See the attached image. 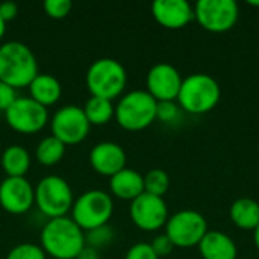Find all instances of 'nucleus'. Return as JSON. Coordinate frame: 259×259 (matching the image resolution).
I'll return each instance as SVG.
<instances>
[{
	"label": "nucleus",
	"mask_w": 259,
	"mask_h": 259,
	"mask_svg": "<svg viewBox=\"0 0 259 259\" xmlns=\"http://www.w3.org/2000/svg\"><path fill=\"white\" fill-rule=\"evenodd\" d=\"M247 5L252 8H259V0H247Z\"/></svg>",
	"instance_id": "c9c22d12"
},
{
	"label": "nucleus",
	"mask_w": 259,
	"mask_h": 259,
	"mask_svg": "<svg viewBox=\"0 0 259 259\" xmlns=\"http://www.w3.org/2000/svg\"><path fill=\"white\" fill-rule=\"evenodd\" d=\"M18 14V6L15 2H2L0 3V18L8 23L14 20Z\"/></svg>",
	"instance_id": "2f4dec72"
},
{
	"label": "nucleus",
	"mask_w": 259,
	"mask_h": 259,
	"mask_svg": "<svg viewBox=\"0 0 259 259\" xmlns=\"http://www.w3.org/2000/svg\"><path fill=\"white\" fill-rule=\"evenodd\" d=\"M197 247L203 259H237L238 256L234 240L220 231H208Z\"/></svg>",
	"instance_id": "a211bd4d"
},
{
	"label": "nucleus",
	"mask_w": 259,
	"mask_h": 259,
	"mask_svg": "<svg viewBox=\"0 0 259 259\" xmlns=\"http://www.w3.org/2000/svg\"><path fill=\"white\" fill-rule=\"evenodd\" d=\"M76 259H100V255H99V250L94 249V247H90V246H83V249L79 252L77 258Z\"/></svg>",
	"instance_id": "473e14b6"
},
{
	"label": "nucleus",
	"mask_w": 259,
	"mask_h": 259,
	"mask_svg": "<svg viewBox=\"0 0 259 259\" xmlns=\"http://www.w3.org/2000/svg\"><path fill=\"white\" fill-rule=\"evenodd\" d=\"M73 3L70 0H46L42 3V9L47 17L53 20H62L71 12Z\"/></svg>",
	"instance_id": "bb28decb"
},
{
	"label": "nucleus",
	"mask_w": 259,
	"mask_h": 259,
	"mask_svg": "<svg viewBox=\"0 0 259 259\" xmlns=\"http://www.w3.org/2000/svg\"><path fill=\"white\" fill-rule=\"evenodd\" d=\"M165 235L175 247L191 249L200 244L208 232L205 217L193 209H184L168 217L165 223Z\"/></svg>",
	"instance_id": "6e6552de"
},
{
	"label": "nucleus",
	"mask_w": 259,
	"mask_h": 259,
	"mask_svg": "<svg viewBox=\"0 0 259 259\" xmlns=\"http://www.w3.org/2000/svg\"><path fill=\"white\" fill-rule=\"evenodd\" d=\"M29 97L44 108L53 106L62 96L61 82L47 73H38L35 79L29 83Z\"/></svg>",
	"instance_id": "6ab92c4d"
},
{
	"label": "nucleus",
	"mask_w": 259,
	"mask_h": 259,
	"mask_svg": "<svg viewBox=\"0 0 259 259\" xmlns=\"http://www.w3.org/2000/svg\"><path fill=\"white\" fill-rule=\"evenodd\" d=\"M5 32H6V23L0 18V41H2V38L5 36Z\"/></svg>",
	"instance_id": "f704fd0d"
},
{
	"label": "nucleus",
	"mask_w": 259,
	"mask_h": 259,
	"mask_svg": "<svg viewBox=\"0 0 259 259\" xmlns=\"http://www.w3.org/2000/svg\"><path fill=\"white\" fill-rule=\"evenodd\" d=\"M85 83L93 97H102L112 102L123 96L127 85V73L120 61L114 58H100L88 67Z\"/></svg>",
	"instance_id": "20e7f679"
},
{
	"label": "nucleus",
	"mask_w": 259,
	"mask_h": 259,
	"mask_svg": "<svg viewBox=\"0 0 259 259\" xmlns=\"http://www.w3.org/2000/svg\"><path fill=\"white\" fill-rule=\"evenodd\" d=\"M114 212L112 197L102 190H90L80 194L71 206V220L83 231L108 225Z\"/></svg>",
	"instance_id": "0eeeda50"
},
{
	"label": "nucleus",
	"mask_w": 259,
	"mask_h": 259,
	"mask_svg": "<svg viewBox=\"0 0 259 259\" xmlns=\"http://www.w3.org/2000/svg\"><path fill=\"white\" fill-rule=\"evenodd\" d=\"M5 120L12 131L23 135H33L49 123V111L29 96L18 97L5 111Z\"/></svg>",
	"instance_id": "9d476101"
},
{
	"label": "nucleus",
	"mask_w": 259,
	"mask_h": 259,
	"mask_svg": "<svg viewBox=\"0 0 259 259\" xmlns=\"http://www.w3.org/2000/svg\"><path fill=\"white\" fill-rule=\"evenodd\" d=\"M240 8L234 0H199L194 5V20L211 33H225L235 27Z\"/></svg>",
	"instance_id": "1a4fd4ad"
},
{
	"label": "nucleus",
	"mask_w": 259,
	"mask_h": 259,
	"mask_svg": "<svg viewBox=\"0 0 259 259\" xmlns=\"http://www.w3.org/2000/svg\"><path fill=\"white\" fill-rule=\"evenodd\" d=\"M152 15L161 27L178 30L194 21V6L187 0H155Z\"/></svg>",
	"instance_id": "2eb2a0df"
},
{
	"label": "nucleus",
	"mask_w": 259,
	"mask_h": 259,
	"mask_svg": "<svg viewBox=\"0 0 259 259\" xmlns=\"http://www.w3.org/2000/svg\"><path fill=\"white\" fill-rule=\"evenodd\" d=\"M0 161L8 178H26V173L30 168V155L20 144L8 146L3 150Z\"/></svg>",
	"instance_id": "412c9836"
},
{
	"label": "nucleus",
	"mask_w": 259,
	"mask_h": 259,
	"mask_svg": "<svg viewBox=\"0 0 259 259\" xmlns=\"http://www.w3.org/2000/svg\"><path fill=\"white\" fill-rule=\"evenodd\" d=\"M126 161L124 149L114 141H102L90 152V165L96 173L106 178H112L126 168Z\"/></svg>",
	"instance_id": "dca6fc26"
},
{
	"label": "nucleus",
	"mask_w": 259,
	"mask_h": 259,
	"mask_svg": "<svg viewBox=\"0 0 259 259\" xmlns=\"http://www.w3.org/2000/svg\"><path fill=\"white\" fill-rule=\"evenodd\" d=\"M258 152H259V143H258Z\"/></svg>",
	"instance_id": "e433bc0d"
},
{
	"label": "nucleus",
	"mask_w": 259,
	"mask_h": 259,
	"mask_svg": "<svg viewBox=\"0 0 259 259\" xmlns=\"http://www.w3.org/2000/svg\"><path fill=\"white\" fill-rule=\"evenodd\" d=\"M150 246H152V249L155 250V253L158 255V258L168 256V255L173 252V249H175L173 243L170 241V238H168L165 234L155 237V238H153V241L150 243Z\"/></svg>",
	"instance_id": "c756f323"
},
{
	"label": "nucleus",
	"mask_w": 259,
	"mask_h": 259,
	"mask_svg": "<svg viewBox=\"0 0 259 259\" xmlns=\"http://www.w3.org/2000/svg\"><path fill=\"white\" fill-rule=\"evenodd\" d=\"M82 109L91 126H103V124H108L114 118L115 105L111 100L91 96L85 102Z\"/></svg>",
	"instance_id": "4be33fe9"
},
{
	"label": "nucleus",
	"mask_w": 259,
	"mask_h": 259,
	"mask_svg": "<svg viewBox=\"0 0 259 259\" xmlns=\"http://www.w3.org/2000/svg\"><path fill=\"white\" fill-rule=\"evenodd\" d=\"M170 188V178L161 168H152L144 175V193L164 197Z\"/></svg>",
	"instance_id": "b1692460"
},
{
	"label": "nucleus",
	"mask_w": 259,
	"mask_h": 259,
	"mask_svg": "<svg viewBox=\"0 0 259 259\" xmlns=\"http://www.w3.org/2000/svg\"><path fill=\"white\" fill-rule=\"evenodd\" d=\"M181 108L176 102H158L156 108V120L162 123H173L179 118Z\"/></svg>",
	"instance_id": "cd10ccee"
},
{
	"label": "nucleus",
	"mask_w": 259,
	"mask_h": 259,
	"mask_svg": "<svg viewBox=\"0 0 259 259\" xmlns=\"http://www.w3.org/2000/svg\"><path fill=\"white\" fill-rule=\"evenodd\" d=\"M231 222L243 231H255L259 226V203L253 199H237L229 209Z\"/></svg>",
	"instance_id": "aec40b11"
},
{
	"label": "nucleus",
	"mask_w": 259,
	"mask_h": 259,
	"mask_svg": "<svg viewBox=\"0 0 259 259\" xmlns=\"http://www.w3.org/2000/svg\"><path fill=\"white\" fill-rule=\"evenodd\" d=\"M124 259H159L149 243H137L126 252Z\"/></svg>",
	"instance_id": "c85d7f7f"
},
{
	"label": "nucleus",
	"mask_w": 259,
	"mask_h": 259,
	"mask_svg": "<svg viewBox=\"0 0 259 259\" xmlns=\"http://www.w3.org/2000/svg\"><path fill=\"white\" fill-rule=\"evenodd\" d=\"M20 96L17 94V90L6 85L5 82H0V111L5 112Z\"/></svg>",
	"instance_id": "7c9ffc66"
},
{
	"label": "nucleus",
	"mask_w": 259,
	"mask_h": 259,
	"mask_svg": "<svg viewBox=\"0 0 259 259\" xmlns=\"http://www.w3.org/2000/svg\"><path fill=\"white\" fill-rule=\"evenodd\" d=\"M64 155H65V146L53 135L42 138L35 149L36 161L46 167L56 165L58 162L62 161Z\"/></svg>",
	"instance_id": "5701e85b"
},
{
	"label": "nucleus",
	"mask_w": 259,
	"mask_h": 259,
	"mask_svg": "<svg viewBox=\"0 0 259 259\" xmlns=\"http://www.w3.org/2000/svg\"><path fill=\"white\" fill-rule=\"evenodd\" d=\"M36 74V56L24 42L8 41L0 46V82L15 90L27 88Z\"/></svg>",
	"instance_id": "f03ea898"
},
{
	"label": "nucleus",
	"mask_w": 259,
	"mask_h": 259,
	"mask_svg": "<svg viewBox=\"0 0 259 259\" xmlns=\"http://www.w3.org/2000/svg\"><path fill=\"white\" fill-rule=\"evenodd\" d=\"M182 76L176 67L167 62L155 64L146 76V91L156 102H176Z\"/></svg>",
	"instance_id": "ddd939ff"
},
{
	"label": "nucleus",
	"mask_w": 259,
	"mask_h": 259,
	"mask_svg": "<svg viewBox=\"0 0 259 259\" xmlns=\"http://www.w3.org/2000/svg\"><path fill=\"white\" fill-rule=\"evenodd\" d=\"M109 190L117 199L132 202L144 193V176L126 167L109 178Z\"/></svg>",
	"instance_id": "f3484780"
},
{
	"label": "nucleus",
	"mask_w": 259,
	"mask_h": 259,
	"mask_svg": "<svg viewBox=\"0 0 259 259\" xmlns=\"http://www.w3.org/2000/svg\"><path fill=\"white\" fill-rule=\"evenodd\" d=\"M6 259H47V255L38 244L21 243V244L14 246L8 252Z\"/></svg>",
	"instance_id": "a878e982"
},
{
	"label": "nucleus",
	"mask_w": 259,
	"mask_h": 259,
	"mask_svg": "<svg viewBox=\"0 0 259 259\" xmlns=\"http://www.w3.org/2000/svg\"><path fill=\"white\" fill-rule=\"evenodd\" d=\"M222 97L219 82L206 73H194L182 80L178 105L181 111L193 115H203L215 109Z\"/></svg>",
	"instance_id": "7ed1b4c3"
},
{
	"label": "nucleus",
	"mask_w": 259,
	"mask_h": 259,
	"mask_svg": "<svg viewBox=\"0 0 259 259\" xmlns=\"http://www.w3.org/2000/svg\"><path fill=\"white\" fill-rule=\"evenodd\" d=\"M253 243H255V246H256V249L259 250V226L253 231Z\"/></svg>",
	"instance_id": "72a5a7b5"
},
{
	"label": "nucleus",
	"mask_w": 259,
	"mask_h": 259,
	"mask_svg": "<svg viewBox=\"0 0 259 259\" xmlns=\"http://www.w3.org/2000/svg\"><path fill=\"white\" fill-rule=\"evenodd\" d=\"M90 127L91 124L88 123L83 109L76 105L62 106L53 114L50 120L52 135L58 138L65 147L82 143L88 137Z\"/></svg>",
	"instance_id": "9b49d317"
},
{
	"label": "nucleus",
	"mask_w": 259,
	"mask_h": 259,
	"mask_svg": "<svg viewBox=\"0 0 259 259\" xmlns=\"http://www.w3.org/2000/svg\"><path fill=\"white\" fill-rule=\"evenodd\" d=\"M73 190L70 184L58 176H44L35 187V205L49 220L65 217L73 206Z\"/></svg>",
	"instance_id": "423d86ee"
},
{
	"label": "nucleus",
	"mask_w": 259,
	"mask_h": 259,
	"mask_svg": "<svg viewBox=\"0 0 259 259\" xmlns=\"http://www.w3.org/2000/svg\"><path fill=\"white\" fill-rule=\"evenodd\" d=\"M41 249L53 259H76L85 246V232L71 217L50 219L41 229Z\"/></svg>",
	"instance_id": "f257e3e1"
},
{
	"label": "nucleus",
	"mask_w": 259,
	"mask_h": 259,
	"mask_svg": "<svg viewBox=\"0 0 259 259\" xmlns=\"http://www.w3.org/2000/svg\"><path fill=\"white\" fill-rule=\"evenodd\" d=\"M156 108L158 102L146 90H134L118 99L114 118L124 131L138 132L156 120Z\"/></svg>",
	"instance_id": "39448f33"
},
{
	"label": "nucleus",
	"mask_w": 259,
	"mask_h": 259,
	"mask_svg": "<svg viewBox=\"0 0 259 259\" xmlns=\"http://www.w3.org/2000/svg\"><path fill=\"white\" fill-rule=\"evenodd\" d=\"M35 205V188L26 178H5L0 182V206L12 214L23 215Z\"/></svg>",
	"instance_id": "4468645a"
},
{
	"label": "nucleus",
	"mask_w": 259,
	"mask_h": 259,
	"mask_svg": "<svg viewBox=\"0 0 259 259\" xmlns=\"http://www.w3.org/2000/svg\"><path fill=\"white\" fill-rule=\"evenodd\" d=\"M112 240H114V231L108 225L85 232V244L90 247H94L97 250L109 246L112 243Z\"/></svg>",
	"instance_id": "393cba45"
},
{
	"label": "nucleus",
	"mask_w": 259,
	"mask_h": 259,
	"mask_svg": "<svg viewBox=\"0 0 259 259\" xmlns=\"http://www.w3.org/2000/svg\"><path fill=\"white\" fill-rule=\"evenodd\" d=\"M129 215L132 223L144 232H153L164 228L170 217L164 197H156L147 193H143L131 202Z\"/></svg>",
	"instance_id": "f8f14e48"
}]
</instances>
